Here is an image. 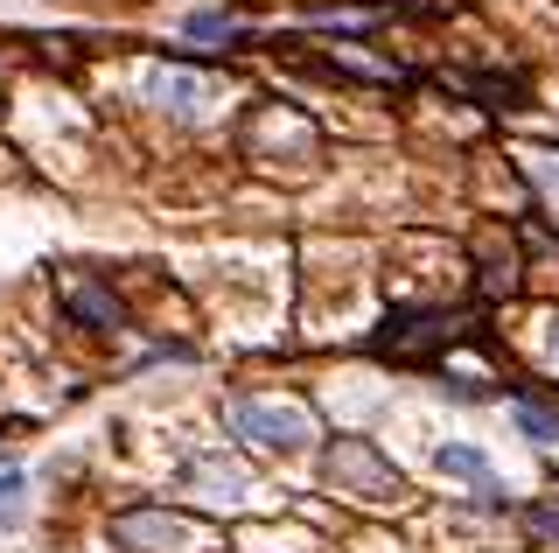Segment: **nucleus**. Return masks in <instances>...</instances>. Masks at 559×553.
<instances>
[{
  "mask_svg": "<svg viewBox=\"0 0 559 553\" xmlns=\"http://www.w3.org/2000/svg\"><path fill=\"white\" fill-rule=\"evenodd\" d=\"M441 476H468V483H476V491L489 497V505H497V476H489V462L476 456V448H441Z\"/></svg>",
  "mask_w": 559,
  "mask_h": 553,
  "instance_id": "423d86ee",
  "label": "nucleus"
},
{
  "mask_svg": "<svg viewBox=\"0 0 559 553\" xmlns=\"http://www.w3.org/2000/svg\"><path fill=\"white\" fill-rule=\"evenodd\" d=\"M518 421H524V435H532V442H559V407L532 400V392L518 400Z\"/></svg>",
  "mask_w": 559,
  "mask_h": 553,
  "instance_id": "6e6552de",
  "label": "nucleus"
},
{
  "mask_svg": "<svg viewBox=\"0 0 559 553\" xmlns=\"http://www.w3.org/2000/svg\"><path fill=\"white\" fill-rule=\"evenodd\" d=\"M231 427L259 448H308L314 442V413L301 400H238Z\"/></svg>",
  "mask_w": 559,
  "mask_h": 553,
  "instance_id": "f257e3e1",
  "label": "nucleus"
},
{
  "mask_svg": "<svg viewBox=\"0 0 559 553\" xmlns=\"http://www.w3.org/2000/svg\"><path fill=\"white\" fill-rule=\"evenodd\" d=\"M329 483H336V491H349V497H399V470L392 462L378 456L371 442H336L329 448Z\"/></svg>",
  "mask_w": 559,
  "mask_h": 553,
  "instance_id": "f03ea898",
  "label": "nucleus"
},
{
  "mask_svg": "<svg viewBox=\"0 0 559 553\" xmlns=\"http://www.w3.org/2000/svg\"><path fill=\"white\" fill-rule=\"evenodd\" d=\"M189 491H210V505H238L252 483H245L238 462H224V456H203V462H189Z\"/></svg>",
  "mask_w": 559,
  "mask_h": 553,
  "instance_id": "39448f33",
  "label": "nucleus"
},
{
  "mask_svg": "<svg viewBox=\"0 0 559 553\" xmlns=\"http://www.w3.org/2000/svg\"><path fill=\"white\" fill-rule=\"evenodd\" d=\"M546 365H552V378H559V322H552V337H546Z\"/></svg>",
  "mask_w": 559,
  "mask_h": 553,
  "instance_id": "9b49d317",
  "label": "nucleus"
},
{
  "mask_svg": "<svg viewBox=\"0 0 559 553\" xmlns=\"http://www.w3.org/2000/svg\"><path fill=\"white\" fill-rule=\"evenodd\" d=\"M532 526H538V532H546V540H559V505H546V511H538V518H532Z\"/></svg>",
  "mask_w": 559,
  "mask_h": 553,
  "instance_id": "9d476101",
  "label": "nucleus"
},
{
  "mask_svg": "<svg viewBox=\"0 0 559 553\" xmlns=\"http://www.w3.org/2000/svg\"><path fill=\"white\" fill-rule=\"evenodd\" d=\"M524 176L538 183V197L559 211V154H546V148H524Z\"/></svg>",
  "mask_w": 559,
  "mask_h": 553,
  "instance_id": "0eeeda50",
  "label": "nucleus"
},
{
  "mask_svg": "<svg viewBox=\"0 0 559 553\" xmlns=\"http://www.w3.org/2000/svg\"><path fill=\"white\" fill-rule=\"evenodd\" d=\"M112 532H119V546H133V553H203V546H210L203 526L168 518V511H127Z\"/></svg>",
  "mask_w": 559,
  "mask_h": 553,
  "instance_id": "7ed1b4c3",
  "label": "nucleus"
},
{
  "mask_svg": "<svg viewBox=\"0 0 559 553\" xmlns=\"http://www.w3.org/2000/svg\"><path fill=\"white\" fill-rule=\"evenodd\" d=\"M14 497H22V476H14V470H0V526H8V518L22 511V505H14Z\"/></svg>",
  "mask_w": 559,
  "mask_h": 553,
  "instance_id": "1a4fd4ad",
  "label": "nucleus"
},
{
  "mask_svg": "<svg viewBox=\"0 0 559 553\" xmlns=\"http://www.w3.org/2000/svg\"><path fill=\"white\" fill-rule=\"evenodd\" d=\"M147 98L162 113H175V119H197L210 98H217V78L182 71V63H154V71H147Z\"/></svg>",
  "mask_w": 559,
  "mask_h": 553,
  "instance_id": "20e7f679",
  "label": "nucleus"
}]
</instances>
